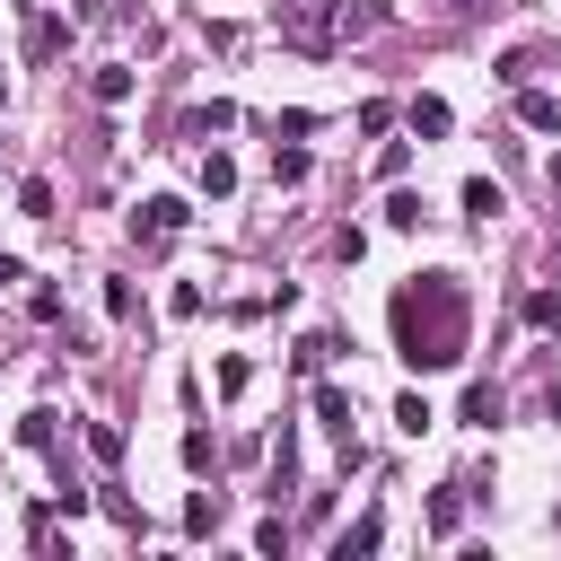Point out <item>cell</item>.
I'll return each instance as SVG.
<instances>
[{
    "instance_id": "6da1fadb",
    "label": "cell",
    "mask_w": 561,
    "mask_h": 561,
    "mask_svg": "<svg viewBox=\"0 0 561 561\" xmlns=\"http://www.w3.org/2000/svg\"><path fill=\"white\" fill-rule=\"evenodd\" d=\"M394 351H403V368H465V351H473V298H465V280L456 272H412L403 289H394Z\"/></svg>"
},
{
    "instance_id": "7a4b0ae2",
    "label": "cell",
    "mask_w": 561,
    "mask_h": 561,
    "mask_svg": "<svg viewBox=\"0 0 561 561\" xmlns=\"http://www.w3.org/2000/svg\"><path fill=\"white\" fill-rule=\"evenodd\" d=\"M377 18H386L377 0H280V35H289L298 53H342V44H359Z\"/></svg>"
},
{
    "instance_id": "3957f363",
    "label": "cell",
    "mask_w": 561,
    "mask_h": 561,
    "mask_svg": "<svg viewBox=\"0 0 561 561\" xmlns=\"http://www.w3.org/2000/svg\"><path fill=\"white\" fill-rule=\"evenodd\" d=\"M184 219H193V210H184V202H175V193H149V202H140V210H131V237H140V245H167V237H175V228H184Z\"/></svg>"
},
{
    "instance_id": "277c9868",
    "label": "cell",
    "mask_w": 561,
    "mask_h": 561,
    "mask_svg": "<svg viewBox=\"0 0 561 561\" xmlns=\"http://www.w3.org/2000/svg\"><path fill=\"white\" fill-rule=\"evenodd\" d=\"M377 543H386V517H377V508H359V526H342V535H333V561H359V552H377Z\"/></svg>"
},
{
    "instance_id": "5b68a950",
    "label": "cell",
    "mask_w": 561,
    "mask_h": 561,
    "mask_svg": "<svg viewBox=\"0 0 561 561\" xmlns=\"http://www.w3.org/2000/svg\"><path fill=\"white\" fill-rule=\"evenodd\" d=\"M517 123H526V131H561V96H552V88H526V79H517Z\"/></svg>"
},
{
    "instance_id": "8992f818",
    "label": "cell",
    "mask_w": 561,
    "mask_h": 561,
    "mask_svg": "<svg viewBox=\"0 0 561 561\" xmlns=\"http://www.w3.org/2000/svg\"><path fill=\"white\" fill-rule=\"evenodd\" d=\"M403 123H412L421 140H438V131H447L456 114H447V96H412V105H403Z\"/></svg>"
},
{
    "instance_id": "52a82bcc",
    "label": "cell",
    "mask_w": 561,
    "mask_h": 561,
    "mask_svg": "<svg viewBox=\"0 0 561 561\" xmlns=\"http://www.w3.org/2000/svg\"><path fill=\"white\" fill-rule=\"evenodd\" d=\"M316 421H324V430L351 447V394H342V386H316Z\"/></svg>"
},
{
    "instance_id": "ba28073f",
    "label": "cell",
    "mask_w": 561,
    "mask_h": 561,
    "mask_svg": "<svg viewBox=\"0 0 561 561\" xmlns=\"http://www.w3.org/2000/svg\"><path fill=\"white\" fill-rule=\"evenodd\" d=\"M219 517H228L219 491H193V500H184V535H219Z\"/></svg>"
},
{
    "instance_id": "9c48e42d",
    "label": "cell",
    "mask_w": 561,
    "mask_h": 561,
    "mask_svg": "<svg viewBox=\"0 0 561 561\" xmlns=\"http://www.w3.org/2000/svg\"><path fill=\"white\" fill-rule=\"evenodd\" d=\"M202 193H210V202H228V193H237V158H228V149H210V158H202Z\"/></svg>"
},
{
    "instance_id": "30bf717a",
    "label": "cell",
    "mask_w": 561,
    "mask_h": 561,
    "mask_svg": "<svg viewBox=\"0 0 561 561\" xmlns=\"http://www.w3.org/2000/svg\"><path fill=\"white\" fill-rule=\"evenodd\" d=\"M526 324L535 333H561V289H526Z\"/></svg>"
},
{
    "instance_id": "8fae6325",
    "label": "cell",
    "mask_w": 561,
    "mask_h": 561,
    "mask_svg": "<svg viewBox=\"0 0 561 561\" xmlns=\"http://www.w3.org/2000/svg\"><path fill=\"white\" fill-rule=\"evenodd\" d=\"M61 44H70V26H61V18H35V35H26V53H35V61H53Z\"/></svg>"
},
{
    "instance_id": "7c38bea8",
    "label": "cell",
    "mask_w": 561,
    "mask_h": 561,
    "mask_svg": "<svg viewBox=\"0 0 561 561\" xmlns=\"http://www.w3.org/2000/svg\"><path fill=\"white\" fill-rule=\"evenodd\" d=\"M96 105H131V70H123V61L96 70Z\"/></svg>"
},
{
    "instance_id": "4fadbf2b",
    "label": "cell",
    "mask_w": 561,
    "mask_h": 561,
    "mask_svg": "<svg viewBox=\"0 0 561 561\" xmlns=\"http://www.w3.org/2000/svg\"><path fill=\"white\" fill-rule=\"evenodd\" d=\"M18 210H26V219H53V184L26 175V184H18Z\"/></svg>"
},
{
    "instance_id": "5bb4252c",
    "label": "cell",
    "mask_w": 561,
    "mask_h": 561,
    "mask_svg": "<svg viewBox=\"0 0 561 561\" xmlns=\"http://www.w3.org/2000/svg\"><path fill=\"white\" fill-rule=\"evenodd\" d=\"M465 421L491 430V421H500V386H473V394H465Z\"/></svg>"
},
{
    "instance_id": "9a60e30c",
    "label": "cell",
    "mask_w": 561,
    "mask_h": 561,
    "mask_svg": "<svg viewBox=\"0 0 561 561\" xmlns=\"http://www.w3.org/2000/svg\"><path fill=\"white\" fill-rule=\"evenodd\" d=\"M88 456L114 465V456H123V430H114V421H88Z\"/></svg>"
},
{
    "instance_id": "2e32d148",
    "label": "cell",
    "mask_w": 561,
    "mask_h": 561,
    "mask_svg": "<svg viewBox=\"0 0 561 561\" xmlns=\"http://www.w3.org/2000/svg\"><path fill=\"white\" fill-rule=\"evenodd\" d=\"M272 175H280V184H307V149H298V140H289V149H272Z\"/></svg>"
},
{
    "instance_id": "e0dca14e",
    "label": "cell",
    "mask_w": 561,
    "mask_h": 561,
    "mask_svg": "<svg viewBox=\"0 0 561 561\" xmlns=\"http://www.w3.org/2000/svg\"><path fill=\"white\" fill-rule=\"evenodd\" d=\"M465 210H473V219H491V210H500V184H491V175H473V184H465Z\"/></svg>"
},
{
    "instance_id": "ac0fdd59",
    "label": "cell",
    "mask_w": 561,
    "mask_h": 561,
    "mask_svg": "<svg viewBox=\"0 0 561 561\" xmlns=\"http://www.w3.org/2000/svg\"><path fill=\"white\" fill-rule=\"evenodd\" d=\"M184 465H193V473H210V465H219V447H210V430H184Z\"/></svg>"
},
{
    "instance_id": "d6986e66",
    "label": "cell",
    "mask_w": 561,
    "mask_h": 561,
    "mask_svg": "<svg viewBox=\"0 0 561 561\" xmlns=\"http://www.w3.org/2000/svg\"><path fill=\"white\" fill-rule=\"evenodd\" d=\"M456 517H465V500H456V491H438V500H430V535H456Z\"/></svg>"
},
{
    "instance_id": "ffe728a7",
    "label": "cell",
    "mask_w": 561,
    "mask_h": 561,
    "mask_svg": "<svg viewBox=\"0 0 561 561\" xmlns=\"http://www.w3.org/2000/svg\"><path fill=\"white\" fill-rule=\"evenodd\" d=\"M386 228H421V193H394L386 202Z\"/></svg>"
},
{
    "instance_id": "44dd1931",
    "label": "cell",
    "mask_w": 561,
    "mask_h": 561,
    "mask_svg": "<svg viewBox=\"0 0 561 561\" xmlns=\"http://www.w3.org/2000/svg\"><path fill=\"white\" fill-rule=\"evenodd\" d=\"M333 351H342V342H333V333H307V342H298V368H324V359H333Z\"/></svg>"
},
{
    "instance_id": "7402d4cb",
    "label": "cell",
    "mask_w": 561,
    "mask_h": 561,
    "mask_svg": "<svg viewBox=\"0 0 561 561\" xmlns=\"http://www.w3.org/2000/svg\"><path fill=\"white\" fill-rule=\"evenodd\" d=\"M394 421H403V430H412V438H421V430H430V421H438V412H430V403H421V394H403V403H394Z\"/></svg>"
},
{
    "instance_id": "603a6c76",
    "label": "cell",
    "mask_w": 561,
    "mask_h": 561,
    "mask_svg": "<svg viewBox=\"0 0 561 561\" xmlns=\"http://www.w3.org/2000/svg\"><path fill=\"white\" fill-rule=\"evenodd\" d=\"M18 438H26V447H53L61 430H53V412H26V421H18Z\"/></svg>"
},
{
    "instance_id": "cb8c5ba5",
    "label": "cell",
    "mask_w": 561,
    "mask_h": 561,
    "mask_svg": "<svg viewBox=\"0 0 561 561\" xmlns=\"http://www.w3.org/2000/svg\"><path fill=\"white\" fill-rule=\"evenodd\" d=\"M26 543H35V552H61V526H53L44 508H35V517H26Z\"/></svg>"
},
{
    "instance_id": "d4e9b609",
    "label": "cell",
    "mask_w": 561,
    "mask_h": 561,
    "mask_svg": "<svg viewBox=\"0 0 561 561\" xmlns=\"http://www.w3.org/2000/svg\"><path fill=\"white\" fill-rule=\"evenodd\" d=\"M0 280H18V254H0Z\"/></svg>"
},
{
    "instance_id": "484cf974",
    "label": "cell",
    "mask_w": 561,
    "mask_h": 561,
    "mask_svg": "<svg viewBox=\"0 0 561 561\" xmlns=\"http://www.w3.org/2000/svg\"><path fill=\"white\" fill-rule=\"evenodd\" d=\"M0 105H9V70H0Z\"/></svg>"
},
{
    "instance_id": "4316f807",
    "label": "cell",
    "mask_w": 561,
    "mask_h": 561,
    "mask_svg": "<svg viewBox=\"0 0 561 561\" xmlns=\"http://www.w3.org/2000/svg\"><path fill=\"white\" fill-rule=\"evenodd\" d=\"M552 184H561V158H552Z\"/></svg>"
}]
</instances>
